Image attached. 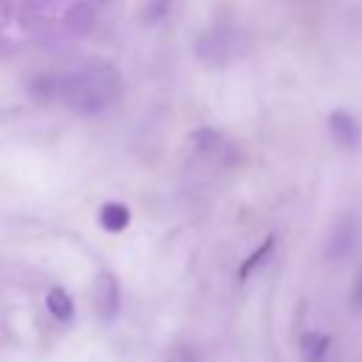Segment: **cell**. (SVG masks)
<instances>
[{
	"label": "cell",
	"mask_w": 362,
	"mask_h": 362,
	"mask_svg": "<svg viewBox=\"0 0 362 362\" xmlns=\"http://www.w3.org/2000/svg\"><path fill=\"white\" fill-rule=\"evenodd\" d=\"M272 252H274V235H269V238H266V240H263V243H260V246H257V249H255V252H252V255L238 266V280H240V283H246V280L252 277V272L269 260V255H272Z\"/></svg>",
	"instance_id": "cell-9"
},
{
	"label": "cell",
	"mask_w": 362,
	"mask_h": 362,
	"mask_svg": "<svg viewBox=\"0 0 362 362\" xmlns=\"http://www.w3.org/2000/svg\"><path fill=\"white\" fill-rule=\"evenodd\" d=\"M170 6H173V0H147V20L156 23V20L167 17Z\"/></svg>",
	"instance_id": "cell-10"
},
{
	"label": "cell",
	"mask_w": 362,
	"mask_h": 362,
	"mask_svg": "<svg viewBox=\"0 0 362 362\" xmlns=\"http://www.w3.org/2000/svg\"><path fill=\"white\" fill-rule=\"evenodd\" d=\"M45 305H48V314H51L57 322H71L74 314H76L74 300H71V294H68L62 286L48 288V294H45Z\"/></svg>",
	"instance_id": "cell-6"
},
{
	"label": "cell",
	"mask_w": 362,
	"mask_h": 362,
	"mask_svg": "<svg viewBox=\"0 0 362 362\" xmlns=\"http://www.w3.org/2000/svg\"><path fill=\"white\" fill-rule=\"evenodd\" d=\"M99 223H102V229H107L113 235L116 232H124L127 223H130V209L124 204H119V201H107L99 209Z\"/></svg>",
	"instance_id": "cell-7"
},
{
	"label": "cell",
	"mask_w": 362,
	"mask_h": 362,
	"mask_svg": "<svg viewBox=\"0 0 362 362\" xmlns=\"http://www.w3.org/2000/svg\"><path fill=\"white\" fill-rule=\"evenodd\" d=\"M300 345H303V359L305 362H322L331 351V337L322 334V331H305Z\"/></svg>",
	"instance_id": "cell-8"
},
{
	"label": "cell",
	"mask_w": 362,
	"mask_h": 362,
	"mask_svg": "<svg viewBox=\"0 0 362 362\" xmlns=\"http://www.w3.org/2000/svg\"><path fill=\"white\" fill-rule=\"evenodd\" d=\"M93 303L102 320H113L122 308V288L116 283V277L110 272H99L96 274V288H93Z\"/></svg>",
	"instance_id": "cell-4"
},
{
	"label": "cell",
	"mask_w": 362,
	"mask_h": 362,
	"mask_svg": "<svg viewBox=\"0 0 362 362\" xmlns=\"http://www.w3.org/2000/svg\"><path fill=\"white\" fill-rule=\"evenodd\" d=\"M359 238H362V218L356 212H342L331 232H328V240H325V257L331 263H342L348 260L356 246H359Z\"/></svg>",
	"instance_id": "cell-2"
},
{
	"label": "cell",
	"mask_w": 362,
	"mask_h": 362,
	"mask_svg": "<svg viewBox=\"0 0 362 362\" xmlns=\"http://www.w3.org/2000/svg\"><path fill=\"white\" fill-rule=\"evenodd\" d=\"M195 144H198V153L206 156L209 161H215L218 167L235 164V158H238L235 144H229V141H226L221 133H215V130H198V133H195Z\"/></svg>",
	"instance_id": "cell-5"
},
{
	"label": "cell",
	"mask_w": 362,
	"mask_h": 362,
	"mask_svg": "<svg viewBox=\"0 0 362 362\" xmlns=\"http://www.w3.org/2000/svg\"><path fill=\"white\" fill-rule=\"evenodd\" d=\"M328 133H331L334 144L342 150H356L362 144V124L348 110H334L328 116Z\"/></svg>",
	"instance_id": "cell-3"
},
{
	"label": "cell",
	"mask_w": 362,
	"mask_h": 362,
	"mask_svg": "<svg viewBox=\"0 0 362 362\" xmlns=\"http://www.w3.org/2000/svg\"><path fill=\"white\" fill-rule=\"evenodd\" d=\"M122 93L124 79L110 62H88L57 76H37L31 85V96L42 102H59L82 116H93L113 107Z\"/></svg>",
	"instance_id": "cell-1"
},
{
	"label": "cell",
	"mask_w": 362,
	"mask_h": 362,
	"mask_svg": "<svg viewBox=\"0 0 362 362\" xmlns=\"http://www.w3.org/2000/svg\"><path fill=\"white\" fill-rule=\"evenodd\" d=\"M351 305L356 311H362V269H359V274L354 280V288H351Z\"/></svg>",
	"instance_id": "cell-11"
}]
</instances>
